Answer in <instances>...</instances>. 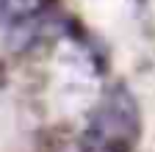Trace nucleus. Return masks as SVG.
Wrapping results in <instances>:
<instances>
[{
  "label": "nucleus",
  "instance_id": "f257e3e1",
  "mask_svg": "<svg viewBox=\"0 0 155 152\" xmlns=\"http://www.w3.org/2000/svg\"><path fill=\"white\" fill-rule=\"evenodd\" d=\"M139 138V108L125 89L108 91L86 130V152H130Z\"/></svg>",
  "mask_w": 155,
  "mask_h": 152
},
{
  "label": "nucleus",
  "instance_id": "f03ea898",
  "mask_svg": "<svg viewBox=\"0 0 155 152\" xmlns=\"http://www.w3.org/2000/svg\"><path fill=\"white\" fill-rule=\"evenodd\" d=\"M45 11V0H0V28H28Z\"/></svg>",
  "mask_w": 155,
  "mask_h": 152
}]
</instances>
